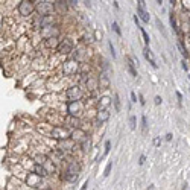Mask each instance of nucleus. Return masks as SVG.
Masks as SVG:
<instances>
[{
	"label": "nucleus",
	"mask_w": 190,
	"mask_h": 190,
	"mask_svg": "<svg viewBox=\"0 0 190 190\" xmlns=\"http://www.w3.org/2000/svg\"><path fill=\"white\" fill-rule=\"evenodd\" d=\"M110 87V81L107 76H101V88H108Z\"/></svg>",
	"instance_id": "nucleus-16"
},
{
	"label": "nucleus",
	"mask_w": 190,
	"mask_h": 190,
	"mask_svg": "<svg viewBox=\"0 0 190 190\" xmlns=\"http://www.w3.org/2000/svg\"><path fill=\"white\" fill-rule=\"evenodd\" d=\"M148 190H155V185H154V184H151V185H149V188H148Z\"/></svg>",
	"instance_id": "nucleus-32"
},
{
	"label": "nucleus",
	"mask_w": 190,
	"mask_h": 190,
	"mask_svg": "<svg viewBox=\"0 0 190 190\" xmlns=\"http://www.w3.org/2000/svg\"><path fill=\"white\" fill-rule=\"evenodd\" d=\"M166 140L170 142V140H172V134H167V135H166Z\"/></svg>",
	"instance_id": "nucleus-30"
},
{
	"label": "nucleus",
	"mask_w": 190,
	"mask_h": 190,
	"mask_svg": "<svg viewBox=\"0 0 190 190\" xmlns=\"http://www.w3.org/2000/svg\"><path fill=\"white\" fill-rule=\"evenodd\" d=\"M145 6H146V3L143 2V0H138V6H137V14L140 15V18L145 22V23H148L149 22V12L145 9Z\"/></svg>",
	"instance_id": "nucleus-8"
},
{
	"label": "nucleus",
	"mask_w": 190,
	"mask_h": 190,
	"mask_svg": "<svg viewBox=\"0 0 190 190\" xmlns=\"http://www.w3.org/2000/svg\"><path fill=\"white\" fill-rule=\"evenodd\" d=\"M87 185H88V181H85V182H84V185H82V188H81V190H87Z\"/></svg>",
	"instance_id": "nucleus-29"
},
{
	"label": "nucleus",
	"mask_w": 190,
	"mask_h": 190,
	"mask_svg": "<svg viewBox=\"0 0 190 190\" xmlns=\"http://www.w3.org/2000/svg\"><path fill=\"white\" fill-rule=\"evenodd\" d=\"M154 145H155V146H160V138H158V137L154 138Z\"/></svg>",
	"instance_id": "nucleus-26"
},
{
	"label": "nucleus",
	"mask_w": 190,
	"mask_h": 190,
	"mask_svg": "<svg viewBox=\"0 0 190 190\" xmlns=\"http://www.w3.org/2000/svg\"><path fill=\"white\" fill-rule=\"evenodd\" d=\"M34 172H35L38 176H46V175L49 173V170H47V169H44L41 164H37V166L34 167Z\"/></svg>",
	"instance_id": "nucleus-14"
},
{
	"label": "nucleus",
	"mask_w": 190,
	"mask_h": 190,
	"mask_svg": "<svg viewBox=\"0 0 190 190\" xmlns=\"http://www.w3.org/2000/svg\"><path fill=\"white\" fill-rule=\"evenodd\" d=\"M113 31H114L117 35H120V34H122V32H120V29H119V25H117L116 22H113Z\"/></svg>",
	"instance_id": "nucleus-22"
},
{
	"label": "nucleus",
	"mask_w": 190,
	"mask_h": 190,
	"mask_svg": "<svg viewBox=\"0 0 190 190\" xmlns=\"http://www.w3.org/2000/svg\"><path fill=\"white\" fill-rule=\"evenodd\" d=\"M78 70H79V64H78L76 59H70V61H65V62L62 64V72H64V75H67V76L75 75Z\"/></svg>",
	"instance_id": "nucleus-3"
},
{
	"label": "nucleus",
	"mask_w": 190,
	"mask_h": 190,
	"mask_svg": "<svg viewBox=\"0 0 190 190\" xmlns=\"http://www.w3.org/2000/svg\"><path fill=\"white\" fill-rule=\"evenodd\" d=\"M34 9H35V6H34L32 2H29V0H23V2H20V5H18L20 15H31L34 12Z\"/></svg>",
	"instance_id": "nucleus-5"
},
{
	"label": "nucleus",
	"mask_w": 190,
	"mask_h": 190,
	"mask_svg": "<svg viewBox=\"0 0 190 190\" xmlns=\"http://www.w3.org/2000/svg\"><path fill=\"white\" fill-rule=\"evenodd\" d=\"M143 55H145V58H146V59L149 61V64H151L152 67H155V68L158 67V64H157V62H155V59H154V55H152V52H151V49H148V47H145V49H143Z\"/></svg>",
	"instance_id": "nucleus-10"
},
{
	"label": "nucleus",
	"mask_w": 190,
	"mask_h": 190,
	"mask_svg": "<svg viewBox=\"0 0 190 190\" xmlns=\"http://www.w3.org/2000/svg\"><path fill=\"white\" fill-rule=\"evenodd\" d=\"M135 123H137L135 116H131V117H129V128H131V129H135Z\"/></svg>",
	"instance_id": "nucleus-19"
},
{
	"label": "nucleus",
	"mask_w": 190,
	"mask_h": 190,
	"mask_svg": "<svg viewBox=\"0 0 190 190\" xmlns=\"http://www.w3.org/2000/svg\"><path fill=\"white\" fill-rule=\"evenodd\" d=\"M131 99H132V102H137V96H135V93H131Z\"/></svg>",
	"instance_id": "nucleus-27"
},
{
	"label": "nucleus",
	"mask_w": 190,
	"mask_h": 190,
	"mask_svg": "<svg viewBox=\"0 0 190 190\" xmlns=\"http://www.w3.org/2000/svg\"><path fill=\"white\" fill-rule=\"evenodd\" d=\"M65 96L70 102H79L81 98H82V90L79 87H70L67 91H65Z\"/></svg>",
	"instance_id": "nucleus-4"
},
{
	"label": "nucleus",
	"mask_w": 190,
	"mask_h": 190,
	"mask_svg": "<svg viewBox=\"0 0 190 190\" xmlns=\"http://www.w3.org/2000/svg\"><path fill=\"white\" fill-rule=\"evenodd\" d=\"M70 134H72V131L68 128H64V126H53L52 128V137L56 140H65L70 137Z\"/></svg>",
	"instance_id": "nucleus-2"
},
{
	"label": "nucleus",
	"mask_w": 190,
	"mask_h": 190,
	"mask_svg": "<svg viewBox=\"0 0 190 190\" xmlns=\"http://www.w3.org/2000/svg\"><path fill=\"white\" fill-rule=\"evenodd\" d=\"M161 104V98L160 96H155V105H160Z\"/></svg>",
	"instance_id": "nucleus-25"
},
{
	"label": "nucleus",
	"mask_w": 190,
	"mask_h": 190,
	"mask_svg": "<svg viewBox=\"0 0 190 190\" xmlns=\"http://www.w3.org/2000/svg\"><path fill=\"white\" fill-rule=\"evenodd\" d=\"M138 29H140V32H142V35H143V38H145V41H146V43L149 44V41H151V40H149V35L146 34V31H145L143 28H138Z\"/></svg>",
	"instance_id": "nucleus-20"
},
{
	"label": "nucleus",
	"mask_w": 190,
	"mask_h": 190,
	"mask_svg": "<svg viewBox=\"0 0 190 190\" xmlns=\"http://www.w3.org/2000/svg\"><path fill=\"white\" fill-rule=\"evenodd\" d=\"M56 50H58V53H62V55L70 53V52L73 50V43H72V40H68V38L62 40V41L59 43V46L56 47Z\"/></svg>",
	"instance_id": "nucleus-7"
},
{
	"label": "nucleus",
	"mask_w": 190,
	"mask_h": 190,
	"mask_svg": "<svg viewBox=\"0 0 190 190\" xmlns=\"http://www.w3.org/2000/svg\"><path fill=\"white\" fill-rule=\"evenodd\" d=\"M78 176H79V164H78L76 161H72V163L68 164L65 173L62 175V178H64L65 181H76Z\"/></svg>",
	"instance_id": "nucleus-1"
},
{
	"label": "nucleus",
	"mask_w": 190,
	"mask_h": 190,
	"mask_svg": "<svg viewBox=\"0 0 190 190\" xmlns=\"http://www.w3.org/2000/svg\"><path fill=\"white\" fill-rule=\"evenodd\" d=\"M126 61H128V70L131 73V76H137V72H135V64H134V59L131 56H126Z\"/></svg>",
	"instance_id": "nucleus-11"
},
{
	"label": "nucleus",
	"mask_w": 190,
	"mask_h": 190,
	"mask_svg": "<svg viewBox=\"0 0 190 190\" xmlns=\"http://www.w3.org/2000/svg\"><path fill=\"white\" fill-rule=\"evenodd\" d=\"M81 110H82V105H81L79 102H70V104H68V113H70V116H75V117H76V114H78Z\"/></svg>",
	"instance_id": "nucleus-9"
},
{
	"label": "nucleus",
	"mask_w": 190,
	"mask_h": 190,
	"mask_svg": "<svg viewBox=\"0 0 190 190\" xmlns=\"http://www.w3.org/2000/svg\"><path fill=\"white\" fill-rule=\"evenodd\" d=\"M143 163H145V155L140 157V164H143Z\"/></svg>",
	"instance_id": "nucleus-31"
},
{
	"label": "nucleus",
	"mask_w": 190,
	"mask_h": 190,
	"mask_svg": "<svg viewBox=\"0 0 190 190\" xmlns=\"http://www.w3.org/2000/svg\"><path fill=\"white\" fill-rule=\"evenodd\" d=\"M111 167H113V164H111V163H108V164H107V167H105L104 176H108V175H110V172H111Z\"/></svg>",
	"instance_id": "nucleus-21"
},
{
	"label": "nucleus",
	"mask_w": 190,
	"mask_h": 190,
	"mask_svg": "<svg viewBox=\"0 0 190 190\" xmlns=\"http://www.w3.org/2000/svg\"><path fill=\"white\" fill-rule=\"evenodd\" d=\"M44 44H46V47H55V49L59 46V43L56 41V38H55V37H49V38H46Z\"/></svg>",
	"instance_id": "nucleus-12"
},
{
	"label": "nucleus",
	"mask_w": 190,
	"mask_h": 190,
	"mask_svg": "<svg viewBox=\"0 0 190 190\" xmlns=\"http://www.w3.org/2000/svg\"><path fill=\"white\" fill-rule=\"evenodd\" d=\"M108 117H110V113L107 111V110H102V111H99V114H98V120L102 123V122H105V120H108Z\"/></svg>",
	"instance_id": "nucleus-15"
},
{
	"label": "nucleus",
	"mask_w": 190,
	"mask_h": 190,
	"mask_svg": "<svg viewBox=\"0 0 190 190\" xmlns=\"http://www.w3.org/2000/svg\"><path fill=\"white\" fill-rule=\"evenodd\" d=\"M110 104H111V99H110L108 96H104V98L99 101V108H101V110H107V108L110 107Z\"/></svg>",
	"instance_id": "nucleus-13"
},
{
	"label": "nucleus",
	"mask_w": 190,
	"mask_h": 190,
	"mask_svg": "<svg viewBox=\"0 0 190 190\" xmlns=\"http://www.w3.org/2000/svg\"><path fill=\"white\" fill-rule=\"evenodd\" d=\"M114 107H116V111H120V101H119V94L117 93L114 94Z\"/></svg>",
	"instance_id": "nucleus-18"
},
{
	"label": "nucleus",
	"mask_w": 190,
	"mask_h": 190,
	"mask_svg": "<svg viewBox=\"0 0 190 190\" xmlns=\"http://www.w3.org/2000/svg\"><path fill=\"white\" fill-rule=\"evenodd\" d=\"M181 64H182V68H184V70H187V68H188V65H187V64H185V61H182V62H181Z\"/></svg>",
	"instance_id": "nucleus-28"
},
{
	"label": "nucleus",
	"mask_w": 190,
	"mask_h": 190,
	"mask_svg": "<svg viewBox=\"0 0 190 190\" xmlns=\"http://www.w3.org/2000/svg\"><path fill=\"white\" fill-rule=\"evenodd\" d=\"M37 11H38L40 15L49 17V14H52V11H53V5L50 2H40L38 6H37Z\"/></svg>",
	"instance_id": "nucleus-6"
},
{
	"label": "nucleus",
	"mask_w": 190,
	"mask_h": 190,
	"mask_svg": "<svg viewBox=\"0 0 190 190\" xmlns=\"http://www.w3.org/2000/svg\"><path fill=\"white\" fill-rule=\"evenodd\" d=\"M110 146H111V143L107 142V143H105V152H104V155H107V154L110 152Z\"/></svg>",
	"instance_id": "nucleus-23"
},
{
	"label": "nucleus",
	"mask_w": 190,
	"mask_h": 190,
	"mask_svg": "<svg viewBox=\"0 0 190 190\" xmlns=\"http://www.w3.org/2000/svg\"><path fill=\"white\" fill-rule=\"evenodd\" d=\"M142 122H143V132H146V126H148V123H146V116H143Z\"/></svg>",
	"instance_id": "nucleus-24"
},
{
	"label": "nucleus",
	"mask_w": 190,
	"mask_h": 190,
	"mask_svg": "<svg viewBox=\"0 0 190 190\" xmlns=\"http://www.w3.org/2000/svg\"><path fill=\"white\" fill-rule=\"evenodd\" d=\"M65 120H67L68 123H72V126H78V125H79V120H78L75 116H68Z\"/></svg>",
	"instance_id": "nucleus-17"
}]
</instances>
